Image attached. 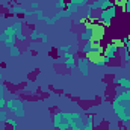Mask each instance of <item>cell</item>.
Instances as JSON below:
<instances>
[{"instance_id": "6da1fadb", "label": "cell", "mask_w": 130, "mask_h": 130, "mask_svg": "<svg viewBox=\"0 0 130 130\" xmlns=\"http://www.w3.org/2000/svg\"><path fill=\"white\" fill-rule=\"evenodd\" d=\"M112 107L117 115V118L121 123L130 121V89L120 91L112 100Z\"/></svg>"}, {"instance_id": "7a4b0ae2", "label": "cell", "mask_w": 130, "mask_h": 130, "mask_svg": "<svg viewBox=\"0 0 130 130\" xmlns=\"http://www.w3.org/2000/svg\"><path fill=\"white\" fill-rule=\"evenodd\" d=\"M6 110L12 113L15 118H23L24 117V104L20 98H9L6 100Z\"/></svg>"}, {"instance_id": "3957f363", "label": "cell", "mask_w": 130, "mask_h": 130, "mask_svg": "<svg viewBox=\"0 0 130 130\" xmlns=\"http://www.w3.org/2000/svg\"><path fill=\"white\" fill-rule=\"evenodd\" d=\"M53 127L58 130H70V112H58L53 117Z\"/></svg>"}, {"instance_id": "277c9868", "label": "cell", "mask_w": 130, "mask_h": 130, "mask_svg": "<svg viewBox=\"0 0 130 130\" xmlns=\"http://www.w3.org/2000/svg\"><path fill=\"white\" fill-rule=\"evenodd\" d=\"M115 15H117V6L113 5V6H109L107 9L101 11V14H100V17H98V21L103 23L104 26H109V24L112 23V20H113Z\"/></svg>"}, {"instance_id": "5b68a950", "label": "cell", "mask_w": 130, "mask_h": 130, "mask_svg": "<svg viewBox=\"0 0 130 130\" xmlns=\"http://www.w3.org/2000/svg\"><path fill=\"white\" fill-rule=\"evenodd\" d=\"M85 123H83V117L80 113H76V112H70V129L71 130H79L80 127H83Z\"/></svg>"}, {"instance_id": "8992f818", "label": "cell", "mask_w": 130, "mask_h": 130, "mask_svg": "<svg viewBox=\"0 0 130 130\" xmlns=\"http://www.w3.org/2000/svg\"><path fill=\"white\" fill-rule=\"evenodd\" d=\"M109 6H113V3H112V0H92L91 2V5H88V9H91L92 12L94 11H104V9H107Z\"/></svg>"}, {"instance_id": "52a82bcc", "label": "cell", "mask_w": 130, "mask_h": 130, "mask_svg": "<svg viewBox=\"0 0 130 130\" xmlns=\"http://www.w3.org/2000/svg\"><path fill=\"white\" fill-rule=\"evenodd\" d=\"M89 59L88 58H80V59H77V62H76V65H77V70L80 71V74L83 76V77H88L89 76Z\"/></svg>"}, {"instance_id": "ba28073f", "label": "cell", "mask_w": 130, "mask_h": 130, "mask_svg": "<svg viewBox=\"0 0 130 130\" xmlns=\"http://www.w3.org/2000/svg\"><path fill=\"white\" fill-rule=\"evenodd\" d=\"M64 58H65V68H68V70H74L76 68V56H74V53H64Z\"/></svg>"}, {"instance_id": "9c48e42d", "label": "cell", "mask_w": 130, "mask_h": 130, "mask_svg": "<svg viewBox=\"0 0 130 130\" xmlns=\"http://www.w3.org/2000/svg\"><path fill=\"white\" fill-rule=\"evenodd\" d=\"M118 50H120V48H118V47L112 42V44H109V45L103 50V55H104V56H107V58H110V59H113V58L117 56Z\"/></svg>"}, {"instance_id": "30bf717a", "label": "cell", "mask_w": 130, "mask_h": 130, "mask_svg": "<svg viewBox=\"0 0 130 130\" xmlns=\"http://www.w3.org/2000/svg\"><path fill=\"white\" fill-rule=\"evenodd\" d=\"M113 83H117L123 89H130V77H115Z\"/></svg>"}, {"instance_id": "8fae6325", "label": "cell", "mask_w": 130, "mask_h": 130, "mask_svg": "<svg viewBox=\"0 0 130 130\" xmlns=\"http://www.w3.org/2000/svg\"><path fill=\"white\" fill-rule=\"evenodd\" d=\"M15 42H17V36H15V35H6V38H5V41H3V45H5L6 48H11V47L15 45Z\"/></svg>"}, {"instance_id": "7c38bea8", "label": "cell", "mask_w": 130, "mask_h": 130, "mask_svg": "<svg viewBox=\"0 0 130 130\" xmlns=\"http://www.w3.org/2000/svg\"><path fill=\"white\" fill-rule=\"evenodd\" d=\"M94 118H95L94 113H88V115H86V123H85V126L89 130H94V127H95V126H94Z\"/></svg>"}, {"instance_id": "4fadbf2b", "label": "cell", "mask_w": 130, "mask_h": 130, "mask_svg": "<svg viewBox=\"0 0 130 130\" xmlns=\"http://www.w3.org/2000/svg\"><path fill=\"white\" fill-rule=\"evenodd\" d=\"M12 26H14V30H15V36H17L18 33H23V21H21V20H17Z\"/></svg>"}, {"instance_id": "5bb4252c", "label": "cell", "mask_w": 130, "mask_h": 130, "mask_svg": "<svg viewBox=\"0 0 130 130\" xmlns=\"http://www.w3.org/2000/svg\"><path fill=\"white\" fill-rule=\"evenodd\" d=\"M24 12H26V9L23 6H20V5L11 6V14H24Z\"/></svg>"}, {"instance_id": "9a60e30c", "label": "cell", "mask_w": 130, "mask_h": 130, "mask_svg": "<svg viewBox=\"0 0 130 130\" xmlns=\"http://www.w3.org/2000/svg\"><path fill=\"white\" fill-rule=\"evenodd\" d=\"M91 48H92V41H86L82 47V53L83 55H89L91 53Z\"/></svg>"}, {"instance_id": "2e32d148", "label": "cell", "mask_w": 130, "mask_h": 130, "mask_svg": "<svg viewBox=\"0 0 130 130\" xmlns=\"http://www.w3.org/2000/svg\"><path fill=\"white\" fill-rule=\"evenodd\" d=\"M9 55H11V58H18L21 55V52H20V48L17 45H14V47L9 48Z\"/></svg>"}, {"instance_id": "e0dca14e", "label": "cell", "mask_w": 130, "mask_h": 130, "mask_svg": "<svg viewBox=\"0 0 130 130\" xmlns=\"http://www.w3.org/2000/svg\"><path fill=\"white\" fill-rule=\"evenodd\" d=\"M73 5H76L77 8H83V6H88V2L89 0H70Z\"/></svg>"}, {"instance_id": "ac0fdd59", "label": "cell", "mask_w": 130, "mask_h": 130, "mask_svg": "<svg viewBox=\"0 0 130 130\" xmlns=\"http://www.w3.org/2000/svg\"><path fill=\"white\" fill-rule=\"evenodd\" d=\"M65 9H67V11H70L71 14H76V12L79 11V8H77L76 5H73L71 2H67V8H65Z\"/></svg>"}, {"instance_id": "d6986e66", "label": "cell", "mask_w": 130, "mask_h": 130, "mask_svg": "<svg viewBox=\"0 0 130 130\" xmlns=\"http://www.w3.org/2000/svg\"><path fill=\"white\" fill-rule=\"evenodd\" d=\"M71 47H73L71 44H65V45H61V47L58 48V52H59L61 55H64V53H68V52L71 50Z\"/></svg>"}, {"instance_id": "ffe728a7", "label": "cell", "mask_w": 130, "mask_h": 130, "mask_svg": "<svg viewBox=\"0 0 130 130\" xmlns=\"http://www.w3.org/2000/svg\"><path fill=\"white\" fill-rule=\"evenodd\" d=\"M35 15H36V20H39V21H44L45 20V15H44V11L42 9H36L35 11Z\"/></svg>"}, {"instance_id": "44dd1931", "label": "cell", "mask_w": 130, "mask_h": 130, "mask_svg": "<svg viewBox=\"0 0 130 130\" xmlns=\"http://www.w3.org/2000/svg\"><path fill=\"white\" fill-rule=\"evenodd\" d=\"M6 118H8V110L6 109H0V124L5 123Z\"/></svg>"}, {"instance_id": "7402d4cb", "label": "cell", "mask_w": 130, "mask_h": 130, "mask_svg": "<svg viewBox=\"0 0 130 130\" xmlns=\"http://www.w3.org/2000/svg\"><path fill=\"white\" fill-rule=\"evenodd\" d=\"M29 38H30V41H36V39H39V32L33 29L32 32H30V35H29Z\"/></svg>"}, {"instance_id": "603a6c76", "label": "cell", "mask_w": 130, "mask_h": 130, "mask_svg": "<svg viewBox=\"0 0 130 130\" xmlns=\"http://www.w3.org/2000/svg\"><path fill=\"white\" fill-rule=\"evenodd\" d=\"M5 124H9V126H12V127H17V121H15V117L14 118H6V121H5Z\"/></svg>"}, {"instance_id": "cb8c5ba5", "label": "cell", "mask_w": 130, "mask_h": 130, "mask_svg": "<svg viewBox=\"0 0 130 130\" xmlns=\"http://www.w3.org/2000/svg\"><path fill=\"white\" fill-rule=\"evenodd\" d=\"M39 39H41V42H42V44H45V42H48V36H47V33H44V32H39Z\"/></svg>"}, {"instance_id": "d4e9b609", "label": "cell", "mask_w": 130, "mask_h": 130, "mask_svg": "<svg viewBox=\"0 0 130 130\" xmlns=\"http://www.w3.org/2000/svg\"><path fill=\"white\" fill-rule=\"evenodd\" d=\"M55 6H56L59 11H62V9H65V8H67V3H65V2H62V0H58V3H56Z\"/></svg>"}, {"instance_id": "484cf974", "label": "cell", "mask_w": 130, "mask_h": 130, "mask_svg": "<svg viewBox=\"0 0 130 130\" xmlns=\"http://www.w3.org/2000/svg\"><path fill=\"white\" fill-rule=\"evenodd\" d=\"M5 33L6 35H15V30H14V26L11 24V26H8L6 29H5Z\"/></svg>"}, {"instance_id": "4316f807", "label": "cell", "mask_w": 130, "mask_h": 130, "mask_svg": "<svg viewBox=\"0 0 130 130\" xmlns=\"http://www.w3.org/2000/svg\"><path fill=\"white\" fill-rule=\"evenodd\" d=\"M0 109H6V100H5V97H0Z\"/></svg>"}, {"instance_id": "83f0119b", "label": "cell", "mask_w": 130, "mask_h": 130, "mask_svg": "<svg viewBox=\"0 0 130 130\" xmlns=\"http://www.w3.org/2000/svg\"><path fill=\"white\" fill-rule=\"evenodd\" d=\"M17 39H18V41H26L27 36H26L24 33H18V35H17Z\"/></svg>"}, {"instance_id": "f1b7e54d", "label": "cell", "mask_w": 130, "mask_h": 130, "mask_svg": "<svg viewBox=\"0 0 130 130\" xmlns=\"http://www.w3.org/2000/svg\"><path fill=\"white\" fill-rule=\"evenodd\" d=\"M124 11L130 14V0H126V5H124Z\"/></svg>"}, {"instance_id": "f546056e", "label": "cell", "mask_w": 130, "mask_h": 130, "mask_svg": "<svg viewBox=\"0 0 130 130\" xmlns=\"http://www.w3.org/2000/svg\"><path fill=\"white\" fill-rule=\"evenodd\" d=\"M44 21H45V24H47V26H53V24H55L53 18H47V17H45V20H44Z\"/></svg>"}, {"instance_id": "4dcf8cb0", "label": "cell", "mask_w": 130, "mask_h": 130, "mask_svg": "<svg viewBox=\"0 0 130 130\" xmlns=\"http://www.w3.org/2000/svg\"><path fill=\"white\" fill-rule=\"evenodd\" d=\"M30 8H32L33 11H36V9L39 8V3H38V2H32V3H30Z\"/></svg>"}, {"instance_id": "1f68e13d", "label": "cell", "mask_w": 130, "mask_h": 130, "mask_svg": "<svg viewBox=\"0 0 130 130\" xmlns=\"http://www.w3.org/2000/svg\"><path fill=\"white\" fill-rule=\"evenodd\" d=\"M85 18H89V20H91V18H94V17H92V11H91V9H86V15H85Z\"/></svg>"}, {"instance_id": "d6a6232c", "label": "cell", "mask_w": 130, "mask_h": 130, "mask_svg": "<svg viewBox=\"0 0 130 130\" xmlns=\"http://www.w3.org/2000/svg\"><path fill=\"white\" fill-rule=\"evenodd\" d=\"M3 91H5V88H2V89H0V97H3Z\"/></svg>"}, {"instance_id": "836d02e7", "label": "cell", "mask_w": 130, "mask_h": 130, "mask_svg": "<svg viewBox=\"0 0 130 130\" xmlns=\"http://www.w3.org/2000/svg\"><path fill=\"white\" fill-rule=\"evenodd\" d=\"M2 88H5V85H3V83L0 82V89H2Z\"/></svg>"}, {"instance_id": "e575fe53", "label": "cell", "mask_w": 130, "mask_h": 130, "mask_svg": "<svg viewBox=\"0 0 130 130\" xmlns=\"http://www.w3.org/2000/svg\"><path fill=\"white\" fill-rule=\"evenodd\" d=\"M12 130H17V127H12Z\"/></svg>"}, {"instance_id": "d590c367", "label": "cell", "mask_w": 130, "mask_h": 130, "mask_svg": "<svg viewBox=\"0 0 130 130\" xmlns=\"http://www.w3.org/2000/svg\"><path fill=\"white\" fill-rule=\"evenodd\" d=\"M2 77H3V76H2V73H0V79H2Z\"/></svg>"}, {"instance_id": "8d00e7d4", "label": "cell", "mask_w": 130, "mask_h": 130, "mask_svg": "<svg viewBox=\"0 0 130 130\" xmlns=\"http://www.w3.org/2000/svg\"><path fill=\"white\" fill-rule=\"evenodd\" d=\"M53 130H58V129H55V127H53Z\"/></svg>"}, {"instance_id": "74e56055", "label": "cell", "mask_w": 130, "mask_h": 130, "mask_svg": "<svg viewBox=\"0 0 130 130\" xmlns=\"http://www.w3.org/2000/svg\"><path fill=\"white\" fill-rule=\"evenodd\" d=\"M62 2H65V0H62Z\"/></svg>"}, {"instance_id": "f35d334b", "label": "cell", "mask_w": 130, "mask_h": 130, "mask_svg": "<svg viewBox=\"0 0 130 130\" xmlns=\"http://www.w3.org/2000/svg\"><path fill=\"white\" fill-rule=\"evenodd\" d=\"M0 44H2V42H0Z\"/></svg>"}]
</instances>
